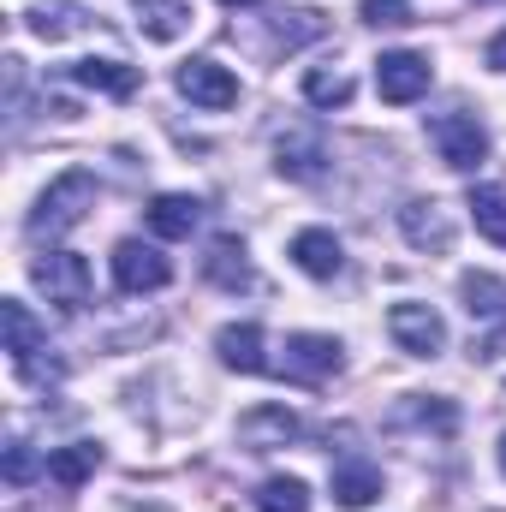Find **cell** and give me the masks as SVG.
Listing matches in <instances>:
<instances>
[{
  "label": "cell",
  "mask_w": 506,
  "mask_h": 512,
  "mask_svg": "<svg viewBox=\"0 0 506 512\" xmlns=\"http://www.w3.org/2000/svg\"><path fill=\"white\" fill-rule=\"evenodd\" d=\"M90 209H96V173L72 167V173H60V179L36 197V209H30V221H24V233H30V239H66Z\"/></svg>",
  "instance_id": "cell-1"
},
{
  "label": "cell",
  "mask_w": 506,
  "mask_h": 512,
  "mask_svg": "<svg viewBox=\"0 0 506 512\" xmlns=\"http://www.w3.org/2000/svg\"><path fill=\"white\" fill-rule=\"evenodd\" d=\"M0 334H6V358H12V370L24 376V382H60V358H48V334H42V322L30 316V304L24 298H6L0 304Z\"/></svg>",
  "instance_id": "cell-2"
},
{
  "label": "cell",
  "mask_w": 506,
  "mask_h": 512,
  "mask_svg": "<svg viewBox=\"0 0 506 512\" xmlns=\"http://www.w3.org/2000/svg\"><path fill=\"white\" fill-rule=\"evenodd\" d=\"M459 298H465V316L477 322V328H495L483 346H471V358H501V340H506V280L501 274H483V268H471L465 280H459Z\"/></svg>",
  "instance_id": "cell-3"
},
{
  "label": "cell",
  "mask_w": 506,
  "mask_h": 512,
  "mask_svg": "<svg viewBox=\"0 0 506 512\" xmlns=\"http://www.w3.org/2000/svg\"><path fill=\"white\" fill-rule=\"evenodd\" d=\"M30 280L48 292V304L54 310H84L90 304V262L78 251H42L36 262H30Z\"/></svg>",
  "instance_id": "cell-4"
},
{
  "label": "cell",
  "mask_w": 506,
  "mask_h": 512,
  "mask_svg": "<svg viewBox=\"0 0 506 512\" xmlns=\"http://www.w3.org/2000/svg\"><path fill=\"white\" fill-rule=\"evenodd\" d=\"M429 143H435V155L453 173H477L489 161V131H483L477 114H435L429 120Z\"/></svg>",
  "instance_id": "cell-5"
},
{
  "label": "cell",
  "mask_w": 506,
  "mask_h": 512,
  "mask_svg": "<svg viewBox=\"0 0 506 512\" xmlns=\"http://www.w3.org/2000/svg\"><path fill=\"white\" fill-rule=\"evenodd\" d=\"M387 334H393V346L411 352V358H441V352H447V322H441V310H435V304H417V298H405V304L387 310Z\"/></svg>",
  "instance_id": "cell-6"
},
{
  "label": "cell",
  "mask_w": 506,
  "mask_h": 512,
  "mask_svg": "<svg viewBox=\"0 0 506 512\" xmlns=\"http://www.w3.org/2000/svg\"><path fill=\"white\" fill-rule=\"evenodd\" d=\"M429 84H435V66H429V54L393 48V54H381V60H376V90H381V102H393V108H405V102L429 96Z\"/></svg>",
  "instance_id": "cell-7"
},
{
  "label": "cell",
  "mask_w": 506,
  "mask_h": 512,
  "mask_svg": "<svg viewBox=\"0 0 506 512\" xmlns=\"http://www.w3.org/2000/svg\"><path fill=\"white\" fill-rule=\"evenodd\" d=\"M173 280V262H167V251L161 245H143V239H120L114 245V286L120 292H161Z\"/></svg>",
  "instance_id": "cell-8"
},
{
  "label": "cell",
  "mask_w": 506,
  "mask_h": 512,
  "mask_svg": "<svg viewBox=\"0 0 506 512\" xmlns=\"http://www.w3.org/2000/svg\"><path fill=\"white\" fill-rule=\"evenodd\" d=\"M274 167H280V179H292V185H316L322 173H328V143H322V131L316 126H292L274 137Z\"/></svg>",
  "instance_id": "cell-9"
},
{
  "label": "cell",
  "mask_w": 506,
  "mask_h": 512,
  "mask_svg": "<svg viewBox=\"0 0 506 512\" xmlns=\"http://www.w3.org/2000/svg\"><path fill=\"white\" fill-rule=\"evenodd\" d=\"M173 84H179V96H185L191 108H209V114H221V108L239 102V78H233L221 60H185V66L173 72Z\"/></svg>",
  "instance_id": "cell-10"
},
{
  "label": "cell",
  "mask_w": 506,
  "mask_h": 512,
  "mask_svg": "<svg viewBox=\"0 0 506 512\" xmlns=\"http://www.w3.org/2000/svg\"><path fill=\"white\" fill-rule=\"evenodd\" d=\"M340 364H346V346L334 334H292L286 340V376L292 382H328V376H340Z\"/></svg>",
  "instance_id": "cell-11"
},
{
  "label": "cell",
  "mask_w": 506,
  "mask_h": 512,
  "mask_svg": "<svg viewBox=\"0 0 506 512\" xmlns=\"http://www.w3.org/2000/svg\"><path fill=\"white\" fill-rule=\"evenodd\" d=\"M298 435H304V423H298V411H286V405H251V411L239 417V447H245V453L292 447Z\"/></svg>",
  "instance_id": "cell-12"
},
{
  "label": "cell",
  "mask_w": 506,
  "mask_h": 512,
  "mask_svg": "<svg viewBox=\"0 0 506 512\" xmlns=\"http://www.w3.org/2000/svg\"><path fill=\"white\" fill-rule=\"evenodd\" d=\"M399 233H405V245L411 251H453V215L435 203V197H411L405 209H399Z\"/></svg>",
  "instance_id": "cell-13"
},
{
  "label": "cell",
  "mask_w": 506,
  "mask_h": 512,
  "mask_svg": "<svg viewBox=\"0 0 506 512\" xmlns=\"http://www.w3.org/2000/svg\"><path fill=\"white\" fill-rule=\"evenodd\" d=\"M203 274H209V280H215L221 292H245V286H256V268H251V251H245V239H233V233L209 239Z\"/></svg>",
  "instance_id": "cell-14"
},
{
  "label": "cell",
  "mask_w": 506,
  "mask_h": 512,
  "mask_svg": "<svg viewBox=\"0 0 506 512\" xmlns=\"http://www.w3.org/2000/svg\"><path fill=\"white\" fill-rule=\"evenodd\" d=\"M292 262H298L310 280H334V274L346 268V245H340L328 227H304V233H292Z\"/></svg>",
  "instance_id": "cell-15"
},
{
  "label": "cell",
  "mask_w": 506,
  "mask_h": 512,
  "mask_svg": "<svg viewBox=\"0 0 506 512\" xmlns=\"http://www.w3.org/2000/svg\"><path fill=\"white\" fill-rule=\"evenodd\" d=\"M268 340H262V328L256 322H227L221 334H215V352H221V364L227 370H239V376H262L268 370V352H262Z\"/></svg>",
  "instance_id": "cell-16"
},
{
  "label": "cell",
  "mask_w": 506,
  "mask_h": 512,
  "mask_svg": "<svg viewBox=\"0 0 506 512\" xmlns=\"http://www.w3.org/2000/svg\"><path fill=\"white\" fill-rule=\"evenodd\" d=\"M197 227H203V203L197 197H185V191L149 197V233L155 239H191Z\"/></svg>",
  "instance_id": "cell-17"
},
{
  "label": "cell",
  "mask_w": 506,
  "mask_h": 512,
  "mask_svg": "<svg viewBox=\"0 0 506 512\" xmlns=\"http://www.w3.org/2000/svg\"><path fill=\"white\" fill-rule=\"evenodd\" d=\"M96 471H102V447H96V441H72V447H54V453H48V483L66 489V495L84 489Z\"/></svg>",
  "instance_id": "cell-18"
},
{
  "label": "cell",
  "mask_w": 506,
  "mask_h": 512,
  "mask_svg": "<svg viewBox=\"0 0 506 512\" xmlns=\"http://www.w3.org/2000/svg\"><path fill=\"white\" fill-rule=\"evenodd\" d=\"M66 78L96 96H114V102H126L137 90V66H126V60H78V66H66Z\"/></svg>",
  "instance_id": "cell-19"
},
{
  "label": "cell",
  "mask_w": 506,
  "mask_h": 512,
  "mask_svg": "<svg viewBox=\"0 0 506 512\" xmlns=\"http://www.w3.org/2000/svg\"><path fill=\"white\" fill-rule=\"evenodd\" d=\"M84 18H90V12H84L78 0H30V6H24V24H30L42 42H66V36H78Z\"/></svg>",
  "instance_id": "cell-20"
},
{
  "label": "cell",
  "mask_w": 506,
  "mask_h": 512,
  "mask_svg": "<svg viewBox=\"0 0 506 512\" xmlns=\"http://www.w3.org/2000/svg\"><path fill=\"white\" fill-rule=\"evenodd\" d=\"M131 12L149 42H179L191 30V0H131Z\"/></svg>",
  "instance_id": "cell-21"
},
{
  "label": "cell",
  "mask_w": 506,
  "mask_h": 512,
  "mask_svg": "<svg viewBox=\"0 0 506 512\" xmlns=\"http://www.w3.org/2000/svg\"><path fill=\"white\" fill-rule=\"evenodd\" d=\"M334 501L340 507H376L381 501V471L376 465H364V459H346L340 471H334Z\"/></svg>",
  "instance_id": "cell-22"
},
{
  "label": "cell",
  "mask_w": 506,
  "mask_h": 512,
  "mask_svg": "<svg viewBox=\"0 0 506 512\" xmlns=\"http://www.w3.org/2000/svg\"><path fill=\"white\" fill-rule=\"evenodd\" d=\"M304 102L322 108V114L346 108V102H352V72H340V66H310V72H304Z\"/></svg>",
  "instance_id": "cell-23"
},
{
  "label": "cell",
  "mask_w": 506,
  "mask_h": 512,
  "mask_svg": "<svg viewBox=\"0 0 506 512\" xmlns=\"http://www.w3.org/2000/svg\"><path fill=\"white\" fill-rule=\"evenodd\" d=\"M465 209H471V221H477V233H483V239L506 245V185H471Z\"/></svg>",
  "instance_id": "cell-24"
},
{
  "label": "cell",
  "mask_w": 506,
  "mask_h": 512,
  "mask_svg": "<svg viewBox=\"0 0 506 512\" xmlns=\"http://www.w3.org/2000/svg\"><path fill=\"white\" fill-rule=\"evenodd\" d=\"M251 501H256V512H310V489L298 477H262Z\"/></svg>",
  "instance_id": "cell-25"
},
{
  "label": "cell",
  "mask_w": 506,
  "mask_h": 512,
  "mask_svg": "<svg viewBox=\"0 0 506 512\" xmlns=\"http://www.w3.org/2000/svg\"><path fill=\"white\" fill-rule=\"evenodd\" d=\"M322 30H328V18H322V12H310V6H298V12H274V42H280V48L316 42Z\"/></svg>",
  "instance_id": "cell-26"
},
{
  "label": "cell",
  "mask_w": 506,
  "mask_h": 512,
  "mask_svg": "<svg viewBox=\"0 0 506 512\" xmlns=\"http://www.w3.org/2000/svg\"><path fill=\"white\" fill-rule=\"evenodd\" d=\"M0 477H6L12 489H30L36 477H48V459H36L24 441H12V447H6V459H0Z\"/></svg>",
  "instance_id": "cell-27"
},
{
  "label": "cell",
  "mask_w": 506,
  "mask_h": 512,
  "mask_svg": "<svg viewBox=\"0 0 506 512\" xmlns=\"http://www.w3.org/2000/svg\"><path fill=\"white\" fill-rule=\"evenodd\" d=\"M358 18L370 30H405V24H417L411 18V0H358Z\"/></svg>",
  "instance_id": "cell-28"
},
{
  "label": "cell",
  "mask_w": 506,
  "mask_h": 512,
  "mask_svg": "<svg viewBox=\"0 0 506 512\" xmlns=\"http://www.w3.org/2000/svg\"><path fill=\"white\" fill-rule=\"evenodd\" d=\"M483 60H489V72H506V30L489 42V54H483Z\"/></svg>",
  "instance_id": "cell-29"
},
{
  "label": "cell",
  "mask_w": 506,
  "mask_h": 512,
  "mask_svg": "<svg viewBox=\"0 0 506 512\" xmlns=\"http://www.w3.org/2000/svg\"><path fill=\"white\" fill-rule=\"evenodd\" d=\"M18 512H48V501H30V507H18ZM54 512H66V507H54Z\"/></svg>",
  "instance_id": "cell-30"
},
{
  "label": "cell",
  "mask_w": 506,
  "mask_h": 512,
  "mask_svg": "<svg viewBox=\"0 0 506 512\" xmlns=\"http://www.w3.org/2000/svg\"><path fill=\"white\" fill-rule=\"evenodd\" d=\"M221 6H262V0H221Z\"/></svg>",
  "instance_id": "cell-31"
},
{
  "label": "cell",
  "mask_w": 506,
  "mask_h": 512,
  "mask_svg": "<svg viewBox=\"0 0 506 512\" xmlns=\"http://www.w3.org/2000/svg\"><path fill=\"white\" fill-rule=\"evenodd\" d=\"M501 471H506V435H501Z\"/></svg>",
  "instance_id": "cell-32"
}]
</instances>
